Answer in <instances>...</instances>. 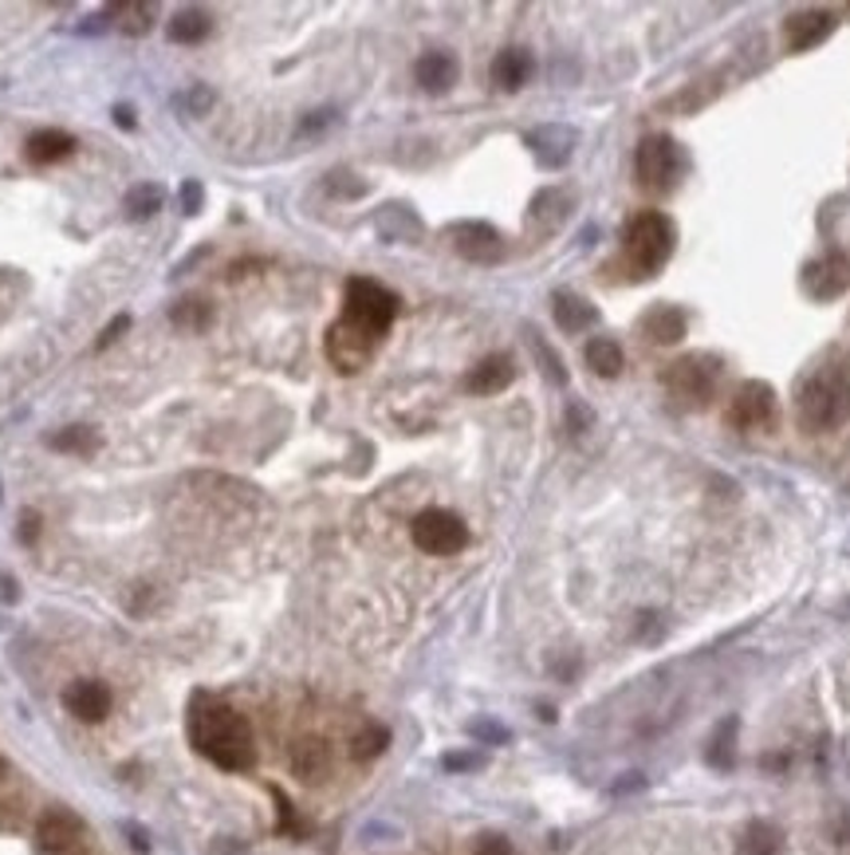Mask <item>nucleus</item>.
I'll list each match as a JSON object with an SVG mask.
<instances>
[{
	"label": "nucleus",
	"instance_id": "f257e3e1",
	"mask_svg": "<svg viewBox=\"0 0 850 855\" xmlns=\"http://www.w3.org/2000/svg\"><path fill=\"white\" fill-rule=\"evenodd\" d=\"M189 741L206 761H213L225 773H248L256 765V741L248 721L225 702L209 698V694H194L189 702Z\"/></svg>",
	"mask_w": 850,
	"mask_h": 855
},
{
	"label": "nucleus",
	"instance_id": "f03ea898",
	"mask_svg": "<svg viewBox=\"0 0 850 855\" xmlns=\"http://www.w3.org/2000/svg\"><path fill=\"white\" fill-rule=\"evenodd\" d=\"M795 418L803 430L831 434L850 423V351L827 355L795 394Z\"/></svg>",
	"mask_w": 850,
	"mask_h": 855
},
{
	"label": "nucleus",
	"instance_id": "7ed1b4c3",
	"mask_svg": "<svg viewBox=\"0 0 850 855\" xmlns=\"http://www.w3.org/2000/svg\"><path fill=\"white\" fill-rule=\"evenodd\" d=\"M674 245H677V229L662 209H638L634 217H626L622 261L638 280L654 276L674 256Z\"/></svg>",
	"mask_w": 850,
	"mask_h": 855
},
{
	"label": "nucleus",
	"instance_id": "20e7f679",
	"mask_svg": "<svg viewBox=\"0 0 850 855\" xmlns=\"http://www.w3.org/2000/svg\"><path fill=\"white\" fill-rule=\"evenodd\" d=\"M398 308H401V300L386 285H379L371 276H351V280H347V292H342L339 324L351 327V332L362 335V339H371V344H382L386 332L394 327V320H398Z\"/></svg>",
	"mask_w": 850,
	"mask_h": 855
},
{
	"label": "nucleus",
	"instance_id": "39448f33",
	"mask_svg": "<svg viewBox=\"0 0 850 855\" xmlns=\"http://www.w3.org/2000/svg\"><path fill=\"white\" fill-rule=\"evenodd\" d=\"M685 154L669 135H645L634 150V177L638 189L650 197H662L682 182Z\"/></svg>",
	"mask_w": 850,
	"mask_h": 855
},
{
	"label": "nucleus",
	"instance_id": "423d86ee",
	"mask_svg": "<svg viewBox=\"0 0 850 855\" xmlns=\"http://www.w3.org/2000/svg\"><path fill=\"white\" fill-rule=\"evenodd\" d=\"M662 383L682 411H705L721 386V367L713 355H682L677 363L665 367Z\"/></svg>",
	"mask_w": 850,
	"mask_h": 855
},
{
	"label": "nucleus",
	"instance_id": "0eeeda50",
	"mask_svg": "<svg viewBox=\"0 0 850 855\" xmlns=\"http://www.w3.org/2000/svg\"><path fill=\"white\" fill-rule=\"evenodd\" d=\"M729 426L741 434H756V430H776L780 423V398H776V386L764 383V379H748V383L736 386V394L729 398Z\"/></svg>",
	"mask_w": 850,
	"mask_h": 855
},
{
	"label": "nucleus",
	"instance_id": "6e6552de",
	"mask_svg": "<svg viewBox=\"0 0 850 855\" xmlns=\"http://www.w3.org/2000/svg\"><path fill=\"white\" fill-rule=\"evenodd\" d=\"M410 536L426 556H457L469 544V529L457 512L450 509H426L414 517Z\"/></svg>",
	"mask_w": 850,
	"mask_h": 855
},
{
	"label": "nucleus",
	"instance_id": "1a4fd4ad",
	"mask_svg": "<svg viewBox=\"0 0 850 855\" xmlns=\"http://www.w3.org/2000/svg\"><path fill=\"white\" fill-rule=\"evenodd\" d=\"M88 824L71 808H48L36 824V844L44 855H79L88 847Z\"/></svg>",
	"mask_w": 850,
	"mask_h": 855
},
{
	"label": "nucleus",
	"instance_id": "9d476101",
	"mask_svg": "<svg viewBox=\"0 0 850 855\" xmlns=\"http://www.w3.org/2000/svg\"><path fill=\"white\" fill-rule=\"evenodd\" d=\"M453 249L473 265H497L504 261V236L489 226V221H457L450 226Z\"/></svg>",
	"mask_w": 850,
	"mask_h": 855
},
{
	"label": "nucleus",
	"instance_id": "9b49d317",
	"mask_svg": "<svg viewBox=\"0 0 850 855\" xmlns=\"http://www.w3.org/2000/svg\"><path fill=\"white\" fill-rule=\"evenodd\" d=\"M850 288V256L847 253H827L819 261L803 268V292L827 304V300H839Z\"/></svg>",
	"mask_w": 850,
	"mask_h": 855
},
{
	"label": "nucleus",
	"instance_id": "f8f14e48",
	"mask_svg": "<svg viewBox=\"0 0 850 855\" xmlns=\"http://www.w3.org/2000/svg\"><path fill=\"white\" fill-rule=\"evenodd\" d=\"M839 28V16L831 9H803L783 20V44L788 51H812Z\"/></svg>",
	"mask_w": 850,
	"mask_h": 855
},
{
	"label": "nucleus",
	"instance_id": "ddd939ff",
	"mask_svg": "<svg viewBox=\"0 0 850 855\" xmlns=\"http://www.w3.org/2000/svg\"><path fill=\"white\" fill-rule=\"evenodd\" d=\"M110 706H115V698H110V686H107V682L79 679V682H71V686L63 690V709H68L71 718L88 721V726H98V721H107Z\"/></svg>",
	"mask_w": 850,
	"mask_h": 855
},
{
	"label": "nucleus",
	"instance_id": "4468645a",
	"mask_svg": "<svg viewBox=\"0 0 850 855\" xmlns=\"http://www.w3.org/2000/svg\"><path fill=\"white\" fill-rule=\"evenodd\" d=\"M374 351H379V344H371V339L354 335L351 327H342L339 320L327 327V359H331V363L339 367L342 374L362 371V367L374 359Z\"/></svg>",
	"mask_w": 850,
	"mask_h": 855
},
{
	"label": "nucleus",
	"instance_id": "2eb2a0df",
	"mask_svg": "<svg viewBox=\"0 0 850 855\" xmlns=\"http://www.w3.org/2000/svg\"><path fill=\"white\" fill-rule=\"evenodd\" d=\"M575 130L571 127H559V123H548V127H539L532 130L524 142L532 147V154H536V162L544 170H559L571 162V154H575Z\"/></svg>",
	"mask_w": 850,
	"mask_h": 855
},
{
	"label": "nucleus",
	"instance_id": "dca6fc26",
	"mask_svg": "<svg viewBox=\"0 0 850 855\" xmlns=\"http://www.w3.org/2000/svg\"><path fill=\"white\" fill-rule=\"evenodd\" d=\"M642 335L650 339L654 347H674L685 339V332H689V320H685L682 308L674 304H654L650 312L642 315Z\"/></svg>",
	"mask_w": 850,
	"mask_h": 855
},
{
	"label": "nucleus",
	"instance_id": "f3484780",
	"mask_svg": "<svg viewBox=\"0 0 850 855\" xmlns=\"http://www.w3.org/2000/svg\"><path fill=\"white\" fill-rule=\"evenodd\" d=\"M512 379H516V363H512V355H489V359H480V363L465 374V391L469 394H500V391H509Z\"/></svg>",
	"mask_w": 850,
	"mask_h": 855
},
{
	"label": "nucleus",
	"instance_id": "a211bd4d",
	"mask_svg": "<svg viewBox=\"0 0 850 855\" xmlns=\"http://www.w3.org/2000/svg\"><path fill=\"white\" fill-rule=\"evenodd\" d=\"M414 76H418L421 91H430V95H445V91L457 83L461 63H457L453 51H426V56L414 63Z\"/></svg>",
	"mask_w": 850,
	"mask_h": 855
},
{
	"label": "nucleus",
	"instance_id": "6ab92c4d",
	"mask_svg": "<svg viewBox=\"0 0 850 855\" xmlns=\"http://www.w3.org/2000/svg\"><path fill=\"white\" fill-rule=\"evenodd\" d=\"M551 312H556V324L559 332L567 335H579V332H591L598 324V308L591 300L575 292H556L551 296Z\"/></svg>",
	"mask_w": 850,
	"mask_h": 855
},
{
	"label": "nucleus",
	"instance_id": "aec40b11",
	"mask_svg": "<svg viewBox=\"0 0 850 855\" xmlns=\"http://www.w3.org/2000/svg\"><path fill=\"white\" fill-rule=\"evenodd\" d=\"M532 71H536V59L524 48H504L492 59V83L500 91H520L532 79Z\"/></svg>",
	"mask_w": 850,
	"mask_h": 855
},
{
	"label": "nucleus",
	"instance_id": "412c9836",
	"mask_svg": "<svg viewBox=\"0 0 850 855\" xmlns=\"http://www.w3.org/2000/svg\"><path fill=\"white\" fill-rule=\"evenodd\" d=\"M75 150V138L68 130H36V135L24 142V158L32 166H51V162H63V158Z\"/></svg>",
	"mask_w": 850,
	"mask_h": 855
},
{
	"label": "nucleus",
	"instance_id": "4be33fe9",
	"mask_svg": "<svg viewBox=\"0 0 850 855\" xmlns=\"http://www.w3.org/2000/svg\"><path fill=\"white\" fill-rule=\"evenodd\" d=\"M567 206H571V197H567L563 189H539V194L532 197L528 226H539V233H551V229L563 226Z\"/></svg>",
	"mask_w": 850,
	"mask_h": 855
},
{
	"label": "nucleus",
	"instance_id": "5701e85b",
	"mask_svg": "<svg viewBox=\"0 0 850 855\" xmlns=\"http://www.w3.org/2000/svg\"><path fill=\"white\" fill-rule=\"evenodd\" d=\"M292 769H295V777L300 781H323L327 773H331V749H327V741H300L292 753Z\"/></svg>",
	"mask_w": 850,
	"mask_h": 855
},
{
	"label": "nucleus",
	"instance_id": "b1692460",
	"mask_svg": "<svg viewBox=\"0 0 850 855\" xmlns=\"http://www.w3.org/2000/svg\"><path fill=\"white\" fill-rule=\"evenodd\" d=\"M583 359H586V367H591L595 374H603V379H618V374H622V367H626L622 347H618L610 335H595V339L586 344Z\"/></svg>",
	"mask_w": 850,
	"mask_h": 855
},
{
	"label": "nucleus",
	"instance_id": "393cba45",
	"mask_svg": "<svg viewBox=\"0 0 850 855\" xmlns=\"http://www.w3.org/2000/svg\"><path fill=\"white\" fill-rule=\"evenodd\" d=\"M110 16H115V28L123 32V36H147V32L154 28L158 9L147 4V0H123V4L110 9Z\"/></svg>",
	"mask_w": 850,
	"mask_h": 855
},
{
	"label": "nucleus",
	"instance_id": "a878e982",
	"mask_svg": "<svg viewBox=\"0 0 850 855\" xmlns=\"http://www.w3.org/2000/svg\"><path fill=\"white\" fill-rule=\"evenodd\" d=\"M379 233L386 241H414V236H421V221L410 206H382Z\"/></svg>",
	"mask_w": 850,
	"mask_h": 855
},
{
	"label": "nucleus",
	"instance_id": "bb28decb",
	"mask_svg": "<svg viewBox=\"0 0 850 855\" xmlns=\"http://www.w3.org/2000/svg\"><path fill=\"white\" fill-rule=\"evenodd\" d=\"M213 32V16L206 9H182L170 20V39L174 44H201Z\"/></svg>",
	"mask_w": 850,
	"mask_h": 855
},
{
	"label": "nucleus",
	"instance_id": "cd10ccee",
	"mask_svg": "<svg viewBox=\"0 0 850 855\" xmlns=\"http://www.w3.org/2000/svg\"><path fill=\"white\" fill-rule=\"evenodd\" d=\"M783 847V832L768 820H753V824L744 828L741 836V852L744 855H780Z\"/></svg>",
	"mask_w": 850,
	"mask_h": 855
},
{
	"label": "nucleus",
	"instance_id": "c85d7f7f",
	"mask_svg": "<svg viewBox=\"0 0 850 855\" xmlns=\"http://www.w3.org/2000/svg\"><path fill=\"white\" fill-rule=\"evenodd\" d=\"M733 749H736V718H724L721 726L713 729L709 746H705V761L713 769H729L733 765Z\"/></svg>",
	"mask_w": 850,
	"mask_h": 855
},
{
	"label": "nucleus",
	"instance_id": "c756f323",
	"mask_svg": "<svg viewBox=\"0 0 850 855\" xmlns=\"http://www.w3.org/2000/svg\"><path fill=\"white\" fill-rule=\"evenodd\" d=\"M48 446L59 453H83V458H88V453L98 450V434L88 430V426H68V430L51 434Z\"/></svg>",
	"mask_w": 850,
	"mask_h": 855
},
{
	"label": "nucleus",
	"instance_id": "7c9ffc66",
	"mask_svg": "<svg viewBox=\"0 0 850 855\" xmlns=\"http://www.w3.org/2000/svg\"><path fill=\"white\" fill-rule=\"evenodd\" d=\"M391 746V729L386 726H362L351 738V758L354 761H374L379 753H386Z\"/></svg>",
	"mask_w": 850,
	"mask_h": 855
},
{
	"label": "nucleus",
	"instance_id": "2f4dec72",
	"mask_svg": "<svg viewBox=\"0 0 850 855\" xmlns=\"http://www.w3.org/2000/svg\"><path fill=\"white\" fill-rule=\"evenodd\" d=\"M162 197H166L162 194V186H150L147 182V186L130 189L127 201H123V209H127L130 221H147V217H154L158 209H162Z\"/></svg>",
	"mask_w": 850,
	"mask_h": 855
},
{
	"label": "nucleus",
	"instance_id": "473e14b6",
	"mask_svg": "<svg viewBox=\"0 0 850 855\" xmlns=\"http://www.w3.org/2000/svg\"><path fill=\"white\" fill-rule=\"evenodd\" d=\"M209 320H213V308L206 300H177L174 304V324L189 327V332H206Z\"/></svg>",
	"mask_w": 850,
	"mask_h": 855
},
{
	"label": "nucleus",
	"instance_id": "72a5a7b5",
	"mask_svg": "<svg viewBox=\"0 0 850 855\" xmlns=\"http://www.w3.org/2000/svg\"><path fill=\"white\" fill-rule=\"evenodd\" d=\"M528 344H532V351H536V359H539V363H544V371H548V379H551V383H556V386H567L563 359H559V355L551 351V347L544 344V339H539V332H532V327H528Z\"/></svg>",
	"mask_w": 850,
	"mask_h": 855
},
{
	"label": "nucleus",
	"instance_id": "f704fd0d",
	"mask_svg": "<svg viewBox=\"0 0 850 855\" xmlns=\"http://www.w3.org/2000/svg\"><path fill=\"white\" fill-rule=\"evenodd\" d=\"M177 107H182V111H194V115H206V111L213 107V91L197 83V88H189L186 95H177Z\"/></svg>",
	"mask_w": 850,
	"mask_h": 855
},
{
	"label": "nucleus",
	"instance_id": "c9c22d12",
	"mask_svg": "<svg viewBox=\"0 0 850 855\" xmlns=\"http://www.w3.org/2000/svg\"><path fill=\"white\" fill-rule=\"evenodd\" d=\"M177 197H182V209H186L189 217L201 213V206H206V189H201V182H197V177H186V182H182V194H177Z\"/></svg>",
	"mask_w": 850,
	"mask_h": 855
},
{
	"label": "nucleus",
	"instance_id": "e433bc0d",
	"mask_svg": "<svg viewBox=\"0 0 850 855\" xmlns=\"http://www.w3.org/2000/svg\"><path fill=\"white\" fill-rule=\"evenodd\" d=\"M469 733H473V738H480V741H489V746H504V741H509V729L497 726V721H485V718L473 721Z\"/></svg>",
	"mask_w": 850,
	"mask_h": 855
},
{
	"label": "nucleus",
	"instance_id": "4c0bfd02",
	"mask_svg": "<svg viewBox=\"0 0 850 855\" xmlns=\"http://www.w3.org/2000/svg\"><path fill=\"white\" fill-rule=\"evenodd\" d=\"M591 423H595V414L586 411L579 398H571V406H567V430L571 434H583V430H591Z\"/></svg>",
	"mask_w": 850,
	"mask_h": 855
},
{
	"label": "nucleus",
	"instance_id": "58836bf2",
	"mask_svg": "<svg viewBox=\"0 0 850 855\" xmlns=\"http://www.w3.org/2000/svg\"><path fill=\"white\" fill-rule=\"evenodd\" d=\"M473 855H516V852H512V844H509L504 836H492V832H489V836H480V840H477Z\"/></svg>",
	"mask_w": 850,
	"mask_h": 855
},
{
	"label": "nucleus",
	"instance_id": "ea45409f",
	"mask_svg": "<svg viewBox=\"0 0 850 855\" xmlns=\"http://www.w3.org/2000/svg\"><path fill=\"white\" fill-rule=\"evenodd\" d=\"M331 123H335V111H312V115L300 123V135H323Z\"/></svg>",
	"mask_w": 850,
	"mask_h": 855
},
{
	"label": "nucleus",
	"instance_id": "a19ab883",
	"mask_svg": "<svg viewBox=\"0 0 850 855\" xmlns=\"http://www.w3.org/2000/svg\"><path fill=\"white\" fill-rule=\"evenodd\" d=\"M445 769H453V773H461V769H480L485 765V758L480 753H450V758L441 761Z\"/></svg>",
	"mask_w": 850,
	"mask_h": 855
},
{
	"label": "nucleus",
	"instance_id": "79ce46f5",
	"mask_svg": "<svg viewBox=\"0 0 850 855\" xmlns=\"http://www.w3.org/2000/svg\"><path fill=\"white\" fill-rule=\"evenodd\" d=\"M127 327H130V315H118L115 324H110L107 332H103V339H98L95 347H98V351H103V347H110V344H115V339H118V335L127 332Z\"/></svg>",
	"mask_w": 850,
	"mask_h": 855
},
{
	"label": "nucleus",
	"instance_id": "37998d69",
	"mask_svg": "<svg viewBox=\"0 0 850 855\" xmlns=\"http://www.w3.org/2000/svg\"><path fill=\"white\" fill-rule=\"evenodd\" d=\"M36 536H39V517L36 512H24V517H20V541L32 544Z\"/></svg>",
	"mask_w": 850,
	"mask_h": 855
},
{
	"label": "nucleus",
	"instance_id": "c03bdc74",
	"mask_svg": "<svg viewBox=\"0 0 850 855\" xmlns=\"http://www.w3.org/2000/svg\"><path fill=\"white\" fill-rule=\"evenodd\" d=\"M115 123H118V127H135V107H127V103H123V107H115Z\"/></svg>",
	"mask_w": 850,
	"mask_h": 855
}]
</instances>
